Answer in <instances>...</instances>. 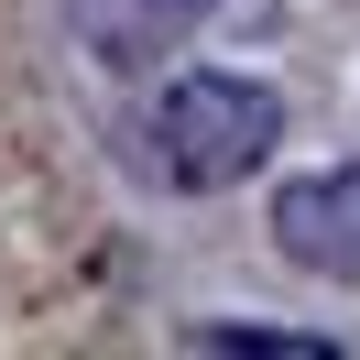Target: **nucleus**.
Listing matches in <instances>:
<instances>
[{"mask_svg":"<svg viewBox=\"0 0 360 360\" xmlns=\"http://www.w3.org/2000/svg\"><path fill=\"white\" fill-rule=\"evenodd\" d=\"M207 11H219V0H66V33L98 55V66L131 77V66H164Z\"/></svg>","mask_w":360,"mask_h":360,"instance_id":"obj_3","label":"nucleus"},{"mask_svg":"<svg viewBox=\"0 0 360 360\" xmlns=\"http://www.w3.org/2000/svg\"><path fill=\"white\" fill-rule=\"evenodd\" d=\"M142 142H153V175H164V186L219 197V186H240V175L273 164V142H284V98H273L262 77L197 66V77H175V88L153 98Z\"/></svg>","mask_w":360,"mask_h":360,"instance_id":"obj_1","label":"nucleus"},{"mask_svg":"<svg viewBox=\"0 0 360 360\" xmlns=\"http://www.w3.org/2000/svg\"><path fill=\"white\" fill-rule=\"evenodd\" d=\"M207 349H262V360H316L328 338H284V328H207Z\"/></svg>","mask_w":360,"mask_h":360,"instance_id":"obj_4","label":"nucleus"},{"mask_svg":"<svg viewBox=\"0 0 360 360\" xmlns=\"http://www.w3.org/2000/svg\"><path fill=\"white\" fill-rule=\"evenodd\" d=\"M273 251L316 284H360V164H316L273 197Z\"/></svg>","mask_w":360,"mask_h":360,"instance_id":"obj_2","label":"nucleus"}]
</instances>
